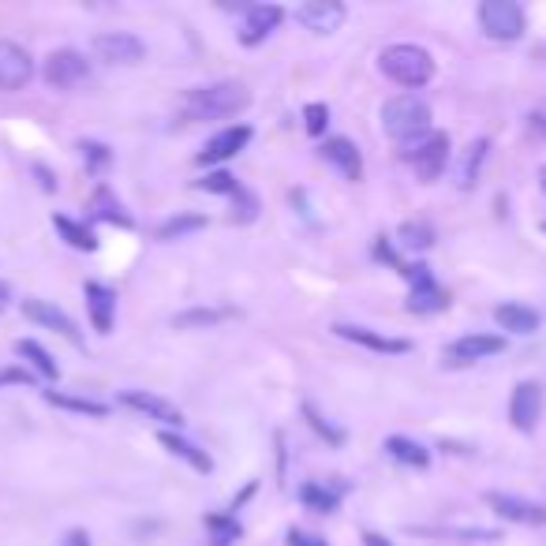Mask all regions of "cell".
Returning <instances> with one entry per match:
<instances>
[{
  "label": "cell",
  "mask_w": 546,
  "mask_h": 546,
  "mask_svg": "<svg viewBox=\"0 0 546 546\" xmlns=\"http://www.w3.org/2000/svg\"><path fill=\"white\" fill-rule=\"evenodd\" d=\"M53 229H57L60 236H64V244L75 247V251H98V236H94V229H87L83 221L53 214Z\"/></svg>",
  "instance_id": "f1b7e54d"
},
{
  "label": "cell",
  "mask_w": 546,
  "mask_h": 546,
  "mask_svg": "<svg viewBox=\"0 0 546 546\" xmlns=\"http://www.w3.org/2000/svg\"><path fill=\"white\" fill-rule=\"evenodd\" d=\"M83 300H87V315L94 322V330L105 337V333H113V318H116V292L109 285H101V281H87L83 285Z\"/></svg>",
  "instance_id": "ffe728a7"
},
{
  "label": "cell",
  "mask_w": 546,
  "mask_h": 546,
  "mask_svg": "<svg viewBox=\"0 0 546 546\" xmlns=\"http://www.w3.org/2000/svg\"><path fill=\"white\" fill-rule=\"evenodd\" d=\"M528 128H532L539 139H546V105H535L532 113H528Z\"/></svg>",
  "instance_id": "b9f144b4"
},
{
  "label": "cell",
  "mask_w": 546,
  "mask_h": 546,
  "mask_svg": "<svg viewBox=\"0 0 546 546\" xmlns=\"http://www.w3.org/2000/svg\"><path fill=\"white\" fill-rule=\"evenodd\" d=\"M539 229H543V236H546V221H543V225H539Z\"/></svg>",
  "instance_id": "7dc6e473"
},
{
  "label": "cell",
  "mask_w": 546,
  "mask_h": 546,
  "mask_svg": "<svg viewBox=\"0 0 546 546\" xmlns=\"http://www.w3.org/2000/svg\"><path fill=\"white\" fill-rule=\"evenodd\" d=\"M490 158V139L487 135H479L472 143L460 150V161H457V187L460 191H472L479 184V173H483V165Z\"/></svg>",
  "instance_id": "7402d4cb"
},
{
  "label": "cell",
  "mask_w": 546,
  "mask_h": 546,
  "mask_svg": "<svg viewBox=\"0 0 546 546\" xmlns=\"http://www.w3.org/2000/svg\"><path fill=\"white\" fill-rule=\"evenodd\" d=\"M382 131L397 146H412L431 135V105L419 94H397L382 105Z\"/></svg>",
  "instance_id": "6da1fadb"
},
{
  "label": "cell",
  "mask_w": 546,
  "mask_h": 546,
  "mask_svg": "<svg viewBox=\"0 0 546 546\" xmlns=\"http://www.w3.org/2000/svg\"><path fill=\"white\" fill-rule=\"evenodd\" d=\"M42 75L53 90H72L90 75V60L83 57L79 49H53V53L45 57Z\"/></svg>",
  "instance_id": "30bf717a"
},
{
  "label": "cell",
  "mask_w": 546,
  "mask_h": 546,
  "mask_svg": "<svg viewBox=\"0 0 546 546\" xmlns=\"http://www.w3.org/2000/svg\"><path fill=\"white\" fill-rule=\"evenodd\" d=\"M322 158L330 161L337 173L345 176V180H363V154L360 146L352 143V139H345V135H333V139H326L322 143Z\"/></svg>",
  "instance_id": "d6986e66"
},
{
  "label": "cell",
  "mask_w": 546,
  "mask_h": 546,
  "mask_svg": "<svg viewBox=\"0 0 546 546\" xmlns=\"http://www.w3.org/2000/svg\"><path fill=\"white\" fill-rule=\"evenodd\" d=\"M116 401L124 404V408H131V412H139V416L165 423V431H180V427H184V412H180L173 401L150 393V389H120Z\"/></svg>",
  "instance_id": "9c48e42d"
},
{
  "label": "cell",
  "mask_w": 546,
  "mask_h": 546,
  "mask_svg": "<svg viewBox=\"0 0 546 546\" xmlns=\"http://www.w3.org/2000/svg\"><path fill=\"white\" fill-rule=\"evenodd\" d=\"M158 442H161V446H165V449H169L173 457H180V460H184V464H191L195 472H202V475H210V472H214V457H210L206 449L195 446L191 438H184V434H180V431H161V434H158Z\"/></svg>",
  "instance_id": "603a6c76"
},
{
  "label": "cell",
  "mask_w": 546,
  "mask_h": 546,
  "mask_svg": "<svg viewBox=\"0 0 546 546\" xmlns=\"http://www.w3.org/2000/svg\"><path fill=\"white\" fill-rule=\"evenodd\" d=\"M494 322H498V330L513 333V337H532L539 330V311L528 307V303H498Z\"/></svg>",
  "instance_id": "44dd1931"
},
{
  "label": "cell",
  "mask_w": 546,
  "mask_h": 546,
  "mask_svg": "<svg viewBox=\"0 0 546 546\" xmlns=\"http://www.w3.org/2000/svg\"><path fill=\"white\" fill-rule=\"evenodd\" d=\"M4 386H34L30 367H0V389Z\"/></svg>",
  "instance_id": "ab89813d"
},
{
  "label": "cell",
  "mask_w": 546,
  "mask_h": 546,
  "mask_svg": "<svg viewBox=\"0 0 546 546\" xmlns=\"http://www.w3.org/2000/svg\"><path fill=\"white\" fill-rule=\"evenodd\" d=\"M483 502L490 505L494 517L520 524V528H546V505L532 502V498H520V494H505V490H487Z\"/></svg>",
  "instance_id": "ba28073f"
},
{
  "label": "cell",
  "mask_w": 546,
  "mask_h": 546,
  "mask_svg": "<svg viewBox=\"0 0 546 546\" xmlns=\"http://www.w3.org/2000/svg\"><path fill=\"white\" fill-rule=\"evenodd\" d=\"M255 217H259V195H255V191H247V187H240V191L232 195V221L251 225Z\"/></svg>",
  "instance_id": "8d00e7d4"
},
{
  "label": "cell",
  "mask_w": 546,
  "mask_h": 546,
  "mask_svg": "<svg viewBox=\"0 0 546 546\" xmlns=\"http://www.w3.org/2000/svg\"><path fill=\"white\" fill-rule=\"evenodd\" d=\"M341 494L345 487H330V483H303L300 487V502L307 509H315V513H337V505H341Z\"/></svg>",
  "instance_id": "4316f807"
},
{
  "label": "cell",
  "mask_w": 546,
  "mask_h": 546,
  "mask_svg": "<svg viewBox=\"0 0 546 546\" xmlns=\"http://www.w3.org/2000/svg\"><path fill=\"white\" fill-rule=\"evenodd\" d=\"M34 75V60L23 45L15 42H0V90L12 94V90H23Z\"/></svg>",
  "instance_id": "5bb4252c"
},
{
  "label": "cell",
  "mask_w": 546,
  "mask_h": 546,
  "mask_svg": "<svg viewBox=\"0 0 546 546\" xmlns=\"http://www.w3.org/2000/svg\"><path fill=\"white\" fill-rule=\"evenodd\" d=\"M60 546H90V535L83 532V528H72V532L64 535V543Z\"/></svg>",
  "instance_id": "7bdbcfd3"
},
{
  "label": "cell",
  "mask_w": 546,
  "mask_h": 546,
  "mask_svg": "<svg viewBox=\"0 0 546 546\" xmlns=\"http://www.w3.org/2000/svg\"><path fill=\"white\" fill-rule=\"evenodd\" d=\"M12 303V288H8V281H0V311Z\"/></svg>",
  "instance_id": "f6af8a7d"
},
{
  "label": "cell",
  "mask_w": 546,
  "mask_h": 546,
  "mask_svg": "<svg viewBox=\"0 0 546 546\" xmlns=\"http://www.w3.org/2000/svg\"><path fill=\"white\" fill-rule=\"evenodd\" d=\"M498 352H505L502 333H464L453 345H446L442 360H446L449 367H468V363L490 360V356H498Z\"/></svg>",
  "instance_id": "8fae6325"
},
{
  "label": "cell",
  "mask_w": 546,
  "mask_h": 546,
  "mask_svg": "<svg viewBox=\"0 0 546 546\" xmlns=\"http://www.w3.org/2000/svg\"><path fill=\"white\" fill-rule=\"evenodd\" d=\"M195 187L199 191H206V195H236L240 191V180L229 173V169H214V173H206L202 180H195Z\"/></svg>",
  "instance_id": "e575fe53"
},
{
  "label": "cell",
  "mask_w": 546,
  "mask_h": 546,
  "mask_svg": "<svg viewBox=\"0 0 546 546\" xmlns=\"http://www.w3.org/2000/svg\"><path fill=\"white\" fill-rule=\"evenodd\" d=\"M285 543L288 546H330L322 535H311V532H303V528H288Z\"/></svg>",
  "instance_id": "60d3db41"
},
{
  "label": "cell",
  "mask_w": 546,
  "mask_h": 546,
  "mask_svg": "<svg viewBox=\"0 0 546 546\" xmlns=\"http://www.w3.org/2000/svg\"><path fill=\"white\" fill-rule=\"evenodd\" d=\"M281 19H285L281 4H251L244 15V27H240V45H247V49L262 45L273 30L281 27Z\"/></svg>",
  "instance_id": "9a60e30c"
},
{
  "label": "cell",
  "mask_w": 546,
  "mask_h": 546,
  "mask_svg": "<svg viewBox=\"0 0 546 546\" xmlns=\"http://www.w3.org/2000/svg\"><path fill=\"white\" fill-rule=\"evenodd\" d=\"M42 397H45V404H53V408H64V412H75V416H90V419H105V416H109V404L94 401V397H75V393H60V389H45Z\"/></svg>",
  "instance_id": "484cf974"
},
{
  "label": "cell",
  "mask_w": 546,
  "mask_h": 546,
  "mask_svg": "<svg viewBox=\"0 0 546 546\" xmlns=\"http://www.w3.org/2000/svg\"><path fill=\"white\" fill-rule=\"evenodd\" d=\"M333 333H337L341 341L371 348V352H378V356H408V352H412V341H404V337H389V333H378V330H367V326H352V322H337Z\"/></svg>",
  "instance_id": "4fadbf2b"
},
{
  "label": "cell",
  "mask_w": 546,
  "mask_h": 546,
  "mask_svg": "<svg viewBox=\"0 0 546 546\" xmlns=\"http://www.w3.org/2000/svg\"><path fill=\"white\" fill-rule=\"evenodd\" d=\"M449 150H453V143H449L446 131H431L427 139H419V143L404 146V161L412 165V173H416L423 184H434L438 176L446 173Z\"/></svg>",
  "instance_id": "8992f818"
},
{
  "label": "cell",
  "mask_w": 546,
  "mask_h": 546,
  "mask_svg": "<svg viewBox=\"0 0 546 546\" xmlns=\"http://www.w3.org/2000/svg\"><path fill=\"white\" fill-rule=\"evenodd\" d=\"M363 546H393V543H389V539H382L378 532H367V535H363Z\"/></svg>",
  "instance_id": "ee69618b"
},
{
  "label": "cell",
  "mask_w": 546,
  "mask_h": 546,
  "mask_svg": "<svg viewBox=\"0 0 546 546\" xmlns=\"http://www.w3.org/2000/svg\"><path fill=\"white\" fill-rule=\"evenodd\" d=\"M90 217L94 221H109V225H120V229H131L135 221H131V214L124 210V202L113 195V187L101 184L94 187V195H90Z\"/></svg>",
  "instance_id": "cb8c5ba5"
},
{
  "label": "cell",
  "mask_w": 546,
  "mask_h": 546,
  "mask_svg": "<svg viewBox=\"0 0 546 546\" xmlns=\"http://www.w3.org/2000/svg\"><path fill=\"white\" fill-rule=\"evenodd\" d=\"M229 315H232L229 307H191L184 315H173V326L176 330H206V326L225 322Z\"/></svg>",
  "instance_id": "f546056e"
},
{
  "label": "cell",
  "mask_w": 546,
  "mask_h": 546,
  "mask_svg": "<svg viewBox=\"0 0 546 546\" xmlns=\"http://www.w3.org/2000/svg\"><path fill=\"white\" fill-rule=\"evenodd\" d=\"M401 277L408 281V311L412 315H438L449 307V292L434 281L427 262H408V270Z\"/></svg>",
  "instance_id": "5b68a950"
},
{
  "label": "cell",
  "mask_w": 546,
  "mask_h": 546,
  "mask_svg": "<svg viewBox=\"0 0 546 546\" xmlns=\"http://www.w3.org/2000/svg\"><path fill=\"white\" fill-rule=\"evenodd\" d=\"M539 176H543V191H546V165H543V173H539Z\"/></svg>",
  "instance_id": "bcb514c9"
},
{
  "label": "cell",
  "mask_w": 546,
  "mask_h": 546,
  "mask_svg": "<svg viewBox=\"0 0 546 546\" xmlns=\"http://www.w3.org/2000/svg\"><path fill=\"white\" fill-rule=\"evenodd\" d=\"M251 105V94H247L244 83H210V87H195L187 90L184 98V116L187 120H229V116L244 113Z\"/></svg>",
  "instance_id": "7a4b0ae2"
},
{
  "label": "cell",
  "mask_w": 546,
  "mask_h": 546,
  "mask_svg": "<svg viewBox=\"0 0 546 546\" xmlns=\"http://www.w3.org/2000/svg\"><path fill=\"white\" fill-rule=\"evenodd\" d=\"M19 311H23V318H30V322H38V326H45V330H57L60 337H68L72 345H79L83 337H79V330H75V322L64 311H60L53 300H23L19 303Z\"/></svg>",
  "instance_id": "e0dca14e"
},
{
  "label": "cell",
  "mask_w": 546,
  "mask_h": 546,
  "mask_svg": "<svg viewBox=\"0 0 546 546\" xmlns=\"http://www.w3.org/2000/svg\"><path fill=\"white\" fill-rule=\"evenodd\" d=\"M397 244L404 251H427V247H434V229L427 221H404L397 229Z\"/></svg>",
  "instance_id": "4dcf8cb0"
},
{
  "label": "cell",
  "mask_w": 546,
  "mask_h": 546,
  "mask_svg": "<svg viewBox=\"0 0 546 546\" xmlns=\"http://www.w3.org/2000/svg\"><path fill=\"white\" fill-rule=\"evenodd\" d=\"M296 23L307 27L311 34H333L345 23V4H337V0H307V4L296 8Z\"/></svg>",
  "instance_id": "2e32d148"
},
{
  "label": "cell",
  "mask_w": 546,
  "mask_h": 546,
  "mask_svg": "<svg viewBox=\"0 0 546 546\" xmlns=\"http://www.w3.org/2000/svg\"><path fill=\"white\" fill-rule=\"evenodd\" d=\"M206 528H210V535H214V546H232L240 535H244L240 520L225 517V513H210V517H206Z\"/></svg>",
  "instance_id": "836d02e7"
},
{
  "label": "cell",
  "mask_w": 546,
  "mask_h": 546,
  "mask_svg": "<svg viewBox=\"0 0 546 546\" xmlns=\"http://www.w3.org/2000/svg\"><path fill=\"white\" fill-rule=\"evenodd\" d=\"M374 259H378V262H386V266H393V270H397V273L408 270V262H404L401 255L393 251V240H389V236H378V240H374Z\"/></svg>",
  "instance_id": "f35d334b"
},
{
  "label": "cell",
  "mask_w": 546,
  "mask_h": 546,
  "mask_svg": "<svg viewBox=\"0 0 546 546\" xmlns=\"http://www.w3.org/2000/svg\"><path fill=\"white\" fill-rule=\"evenodd\" d=\"M382 449H386L389 460H397L404 468H419V472H423V468L431 464V449L419 446L416 438H404V434H389Z\"/></svg>",
  "instance_id": "d4e9b609"
},
{
  "label": "cell",
  "mask_w": 546,
  "mask_h": 546,
  "mask_svg": "<svg viewBox=\"0 0 546 546\" xmlns=\"http://www.w3.org/2000/svg\"><path fill=\"white\" fill-rule=\"evenodd\" d=\"M479 27L490 42H520L528 30V15L517 0H483L479 4Z\"/></svg>",
  "instance_id": "277c9868"
},
{
  "label": "cell",
  "mask_w": 546,
  "mask_h": 546,
  "mask_svg": "<svg viewBox=\"0 0 546 546\" xmlns=\"http://www.w3.org/2000/svg\"><path fill=\"white\" fill-rule=\"evenodd\" d=\"M378 68H382L386 79H393V83L404 87L408 94L419 87H427L434 79V57L423 49V45H412V42L386 45L382 57H378Z\"/></svg>",
  "instance_id": "3957f363"
},
{
  "label": "cell",
  "mask_w": 546,
  "mask_h": 546,
  "mask_svg": "<svg viewBox=\"0 0 546 546\" xmlns=\"http://www.w3.org/2000/svg\"><path fill=\"white\" fill-rule=\"evenodd\" d=\"M326 124H330V105L311 101V105L303 109V128H307V135H326Z\"/></svg>",
  "instance_id": "74e56055"
},
{
  "label": "cell",
  "mask_w": 546,
  "mask_h": 546,
  "mask_svg": "<svg viewBox=\"0 0 546 546\" xmlns=\"http://www.w3.org/2000/svg\"><path fill=\"white\" fill-rule=\"evenodd\" d=\"M303 416H307V423H311V431H315L318 438H326L330 446H345V431H341V427H337L333 419L322 416V412H318V408L311 401L303 404Z\"/></svg>",
  "instance_id": "d6a6232c"
},
{
  "label": "cell",
  "mask_w": 546,
  "mask_h": 546,
  "mask_svg": "<svg viewBox=\"0 0 546 546\" xmlns=\"http://www.w3.org/2000/svg\"><path fill=\"white\" fill-rule=\"evenodd\" d=\"M247 143H251V128H247V124H232V128L217 131L214 139L202 146V154L195 161H199V165H221V161L236 158Z\"/></svg>",
  "instance_id": "ac0fdd59"
},
{
  "label": "cell",
  "mask_w": 546,
  "mask_h": 546,
  "mask_svg": "<svg viewBox=\"0 0 546 546\" xmlns=\"http://www.w3.org/2000/svg\"><path fill=\"white\" fill-rule=\"evenodd\" d=\"M79 154H83L90 173H105L109 161H113V150H109L105 143H98V139H83V143H79Z\"/></svg>",
  "instance_id": "d590c367"
},
{
  "label": "cell",
  "mask_w": 546,
  "mask_h": 546,
  "mask_svg": "<svg viewBox=\"0 0 546 546\" xmlns=\"http://www.w3.org/2000/svg\"><path fill=\"white\" fill-rule=\"evenodd\" d=\"M94 53L105 64H139L146 57V42L128 30H105L94 38Z\"/></svg>",
  "instance_id": "7c38bea8"
},
{
  "label": "cell",
  "mask_w": 546,
  "mask_h": 546,
  "mask_svg": "<svg viewBox=\"0 0 546 546\" xmlns=\"http://www.w3.org/2000/svg\"><path fill=\"white\" fill-rule=\"evenodd\" d=\"M199 229H206V217L202 214H176L169 221H161L158 240H184V236H191V232Z\"/></svg>",
  "instance_id": "1f68e13d"
},
{
  "label": "cell",
  "mask_w": 546,
  "mask_h": 546,
  "mask_svg": "<svg viewBox=\"0 0 546 546\" xmlns=\"http://www.w3.org/2000/svg\"><path fill=\"white\" fill-rule=\"evenodd\" d=\"M543 404H546L543 382L524 378V382L513 386V397H509V423L520 434H535L539 431V419H543Z\"/></svg>",
  "instance_id": "52a82bcc"
},
{
  "label": "cell",
  "mask_w": 546,
  "mask_h": 546,
  "mask_svg": "<svg viewBox=\"0 0 546 546\" xmlns=\"http://www.w3.org/2000/svg\"><path fill=\"white\" fill-rule=\"evenodd\" d=\"M15 356H23V360L34 367V374H42L45 382H57L60 378V367H57V360L45 352L38 341H30V337H23V341H15Z\"/></svg>",
  "instance_id": "83f0119b"
}]
</instances>
